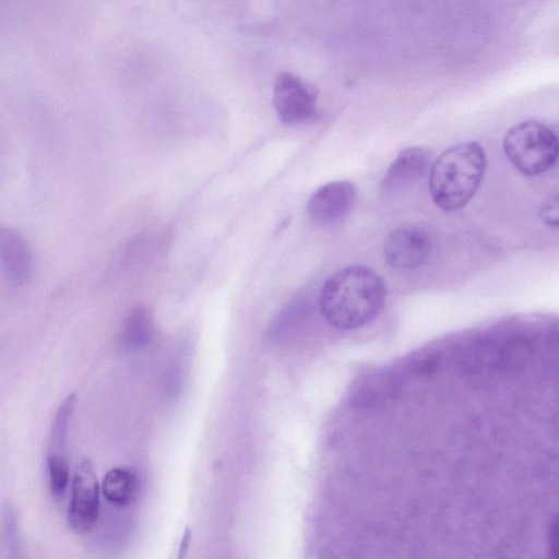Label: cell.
I'll list each match as a JSON object with an SVG mask.
<instances>
[{
    "instance_id": "cell-1",
    "label": "cell",
    "mask_w": 559,
    "mask_h": 559,
    "mask_svg": "<svg viewBox=\"0 0 559 559\" xmlns=\"http://www.w3.org/2000/svg\"><path fill=\"white\" fill-rule=\"evenodd\" d=\"M336 489L334 559H557L550 454L524 462L368 463Z\"/></svg>"
},
{
    "instance_id": "cell-2",
    "label": "cell",
    "mask_w": 559,
    "mask_h": 559,
    "mask_svg": "<svg viewBox=\"0 0 559 559\" xmlns=\"http://www.w3.org/2000/svg\"><path fill=\"white\" fill-rule=\"evenodd\" d=\"M385 296V285L372 269L353 264L338 270L324 282L320 309L331 326L343 331L357 330L378 317Z\"/></svg>"
},
{
    "instance_id": "cell-3",
    "label": "cell",
    "mask_w": 559,
    "mask_h": 559,
    "mask_svg": "<svg viewBox=\"0 0 559 559\" xmlns=\"http://www.w3.org/2000/svg\"><path fill=\"white\" fill-rule=\"evenodd\" d=\"M486 168L483 147L465 142L449 147L431 164L429 191L444 211L463 207L477 191Z\"/></svg>"
},
{
    "instance_id": "cell-4",
    "label": "cell",
    "mask_w": 559,
    "mask_h": 559,
    "mask_svg": "<svg viewBox=\"0 0 559 559\" xmlns=\"http://www.w3.org/2000/svg\"><path fill=\"white\" fill-rule=\"evenodd\" d=\"M503 150L519 171L533 176L554 166L558 156V141L548 126L536 120H526L507 132Z\"/></svg>"
},
{
    "instance_id": "cell-5",
    "label": "cell",
    "mask_w": 559,
    "mask_h": 559,
    "mask_svg": "<svg viewBox=\"0 0 559 559\" xmlns=\"http://www.w3.org/2000/svg\"><path fill=\"white\" fill-rule=\"evenodd\" d=\"M318 91L300 76L281 73L274 83L273 106L278 119L289 126L305 123L317 115Z\"/></svg>"
},
{
    "instance_id": "cell-6",
    "label": "cell",
    "mask_w": 559,
    "mask_h": 559,
    "mask_svg": "<svg viewBox=\"0 0 559 559\" xmlns=\"http://www.w3.org/2000/svg\"><path fill=\"white\" fill-rule=\"evenodd\" d=\"M99 484L93 463L82 460L75 467L71 481V496L68 507L70 528L83 534L90 532L99 515Z\"/></svg>"
},
{
    "instance_id": "cell-7",
    "label": "cell",
    "mask_w": 559,
    "mask_h": 559,
    "mask_svg": "<svg viewBox=\"0 0 559 559\" xmlns=\"http://www.w3.org/2000/svg\"><path fill=\"white\" fill-rule=\"evenodd\" d=\"M430 252V237L417 227H401L393 230L383 245L385 262L400 271L414 270L424 265Z\"/></svg>"
},
{
    "instance_id": "cell-8",
    "label": "cell",
    "mask_w": 559,
    "mask_h": 559,
    "mask_svg": "<svg viewBox=\"0 0 559 559\" xmlns=\"http://www.w3.org/2000/svg\"><path fill=\"white\" fill-rule=\"evenodd\" d=\"M356 187L346 180L325 183L310 197L307 211L319 225L330 226L343 221L356 200Z\"/></svg>"
},
{
    "instance_id": "cell-9",
    "label": "cell",
    "mask_w": 559,
    "mask_h": 559,
    "mask_svg": "<svg viewBox=\"0 0 559 559\" xmlns=\"http://www.w3.org/2000/svg\"><path fill=\"white\" fill-rule=\"evenodd\" d=\"M432 153L427 147L411 146L399 153L380 185L384 197H392L420 180L431 166Z\"/></svg>"
},
{
    "instance_id": "cell-10",
    "label": "cell",
    "mask_w": 559,
    "mask_h": 559,
    "mask_svg": "<svg viewBox=\"0 0 559 559\" xmlns=\"http://www.w3.org/2000/svg\"><path fill=\"white\" fill-rule=\"evenodd\" d=\"M0 267L15 285L25 283L33 271V255L25 238L3 224H0Z\"/></svg>"
},
{
    "instance_id": "cell-11",
    "label": "cell",
    "mask_w": 559,
    "mask_h": 559,
    "mask_svg": "<svg viewBox=\"0 0 559 559\" xmlns=\"http://www.w3.org/2000/svg\"><path fill=\"white\" fill-rule=\"evenodd\" d=\"M139 480L129 468L115 467L106 473L102 481V491L105 498L112 504L126 507L132 503L136 497Z\"/></svg>"
},
{
    "instance_id": "cell-12",
    "label": "cell",
    "mask_w": 559,
    "mask_h": 559,
    "mask_svg": "<svg viewBox=\"0 0 559 559\" xmlns=\"http://www.w3.org/2000/svg\"><path fill=\"white\" fill-rule=\"evenodd\" d=\"M153 331L152 316L144 308H136L124 319L119 332V344L127 350H136L145 346Z\"/></svg>"
},
{
    "instance_id": "cell-13",
    "label": "cell",
    "mask_w": 559,
    "mask_h": 559,
    "mask_svg": "<svg viewBox=\"0 0 559 559\" xmlns=\"http://www.w3.org/2000/svg\"><path fill=\"white\" fill-rule=\"evenodd\" d=\"M532 354L531 341L524 335H514L508 338L499 348L495 362L506 371H514L523 368Z\"/></svg>"
},
{
    "instance_id": "cell-14",
    "label": "cell",
    "mask_w": 559,
    "mask_h": 559,
    "mask_svg": "<svg viewBox=\"0 0 559 559\" xmlns=\"http://www.w3.org/2000/svg\"><path fill=\"white\" fill-rule=\"evenodd\" d=\"M75 395H68L59 406L51 425L48 455L67 456V439L71 417L75 407Z\"/></svg>"
},
{
    "instance_id": "cell-15",
    "label": "cell",
    "mask_w": 559,
    "mask_h": 559,
    "mask_svg": "<svg viewBox=\"0 0 559 559\" xmlns=\"http://www.w3.org/2000/svg\"><path fill=\"white\" fill-rule=\"evenodd\" d=\"M388 380L389 379L383 378L381 374H373L365 379V381L357 386L355 394H353V401H355L358 406L365 407L372 406L377 402L382 401L391 391V383Z\"/></svg>"
},
{
    "instance_id": "cell-16",
    "label": "cell",
    "mask_w": 559,
    "mask_h": 559,
    "mask_svg": "<svg viewBox=\"0 0 559 559\" xmlns=\"http://www.w3.org/2000/svg\"><path fill=\"white\" fill-rule=\"evenodd\" d=\"M47 477L51 495L60 499L69 485L70 472L67 456H47Z\"/></svg>"
},
{
    "instance_id": "cell-17",
    "label": "cell",
    "mask_w": 559,
    "mask_h": 559,
    "mask_svg": "<svg viewBox=\"0 0 559 559\" xmlns=\"http://www.w3.org/2000/svg\"><path fill=\"white\" fill-rule=\"evenodd\" d=\"M3 535L8 559H25L14 511L5 506L2 512Z\"/></svg>"
},
{
    "instance_id": "cell-18",
    "label": "cell",
    "mask_w": 559,
    "mask_h": 559,
    "mask_svg": "<svg viewBox=\"0 0 559 559\" xmlns=\"http://www.w3.org/2000/svg\"><path fill=\"white\" fill-rule=\"evenodd\" d=\"M540 218L549 226L558 225V201L557 198L546 202L539 212Z\"/></svg>"
},
{
    "instance_id": "cell-19",
    "label": "cell",
    "mask_w": 559,
    "mask_h": 559,
    "mask_svg": "<svg viewBox=\"0 0 559 559\" xmlns=\"http://www.w3.org/2000/svg\"><path fill=\"white\" fill-rule=\"evenodd\" d=\"M190 539H191V532H190L189 527H187L183 532L181 543L179 545L177 559H186L188 549H189V545H190Z\"/></svg>"
}]
</instances>
